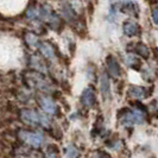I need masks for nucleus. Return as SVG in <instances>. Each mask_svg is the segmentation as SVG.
<instances>
[{
  "mask_svg": "<svg viewBox=\"0 0 158 158\" xmlns=\"http://www.w3.org/2000/svg\"><path fill=\"white\" fill-rule=\"evenodd\" d=\"M23 79H25V86L36 88L37 90L43 92V93H51L52 92V85L47 80V77L40 74L37 71H29L25 75H23Z\"/></svg>",
  "mask_w": 158,
  "mask_h": 158,
  "instance_id": "1",
  "label": "nucleus"
},
{
  "mask_svg": "<svg viewBox=\"0 0 158 158\" xmlns=\"http://www.w3.org/2000/svg\"><path fill=\"white\" fill-rule=\"evenodd\" d=\"M40 17L44 23L48 24L51 29H54L58 33L63 30V26H64L63 19L57 16V13H56L55 11L51 7H49L48 5H43L40 8Z\"/></svg>",
  "mask_w": 158,
  "mask_h": 158,
  "instance_id": "2",
  "label": "nucleus"
},
{
  "mask_svg": "<svg viewBox=\"0 0 158 158\" xmlns=\"http://www.w3.org/2000/svg\"><path fill=\"white\" fill-rule=\"evenodd\" d=\"M17 137L25 145H29L35 149H38L43 143V133L37 132V131H29L25 128H19L17 131Z\"/></svg>",
  "mask_w": 158,
  "mask_h": 158,
  "instance_id": "3",
  "label": "nucleus"
},
{
  "mask_svg": "<svg viewBox=\"0 0 158 158\" xmlns=\"http://www.w3.org/2000/svg\"><path fill=\"white\" fill-rule=\"evenodd\" d=\"M19 119L25 125L37 126L40 125V112L31 108H23L19 111Z\"/></svg>",
  "mask_w": 158,
  "mask_h": 158,
  "instance_id": "4",
  "label": "nucleus"
},
{
  "mask_svg": "<svg viewBox=\"0 0 158 158\" xmlns=\"http://www.w3.org/2000/svg\"><path fill=\"white\" fill-rule=\"evenodd\" d=\"M37 101H38L40 107L45 114H56V112H58V106L50 96L40 95V96H37Z\"/></svg>",
  "mask_w": 158,
  "mask_h": 158,
  "instance_id": "5",
  "label": "nucleus"
},
{
  "mask_svg": "<svg viewBox=\"0 0 158 158\" xmlns=\"http://www.w3.org/2000/svg\"><path fill=\"white\" fill-rule=\"evenodd\" d=\"M61 13H62V17L67 23L75 24L79 19L77 13L70 6V2H61Z\"/></svg>",
  "mask_w": 158,
  "mask_h": 158,
  "instance_id": "6",
  "label": "nucleus"
},
{
  "mask_svg": "<svg viewBox=\"0 0 158 158\" xmlns=\"http://www.w3.org/2000/svg\"><path fill=\"white\" fill-rule=\"evenodd\" d=\"M80 101L81 103L85 106V107H94L95 102H96V96H95V89L93 87H87L81 94L80 98Z\"/></svg>",
  "mask_w": 158,
  "mask_h": 158,
  "instance_id": "7",
  "label": "nucleus"
},
{
  "mask_svg": "<svg viewBox=\"0 0 158 158\" xmlns=\"http://www.w3.org/2000/svg\"><path fill=\"white\" fill-rule=\"evenodd\" d=\"M29 64L32 69L40 74H43L45 75L48 73V68H47V63L44 62L43 58H40V56L37 55H31L30 56V60H29Z\"/></svg>",
  "mask_w": 158,
  "mask_h": 158,
  "instance_id": "8",
  "label": "nucleus"
},
{
  "mask_svg": "<svg viewBox=\"0 0 158 158\" xmlns=\"http://www.w3.org/2000/svg\"><path fill=\"white\" fill-rule=\"evenodd\" d=\"M100 90L103 100L111 99V81L106 71H103L100 76Z\"/></svg>",
  "mask_w": 158,
  "mask_h": 158,
  "instance_id": "9",
  "label": "nucleus"
},
{
  "mask_svg": "<svg viewBox=\"0 0 158 158\" xmlns=\"http://www.w3.org/2000/svg\"><path fill=\"white\" fill-rule=\"evenodd\" d=\"M106 65H107V71L113 77H120L121 75V68L119 65L118 61L114 56L108 55L106 57Z\"/></svg>",
  "mask_w": 158,
  "mask_h": 158,
  "instance_id": "10",
  "label": "nucleus"
},
{
  "mask_svg": "<svg viewBox=\"0 0 158 158\" xmlns=\"http://www.w3.org/2000/svg\"><path fill=\"white\" fill-rule=\"evenodd\" d=\"M123 30H124V33L126 35L127 37H135V36H139L142 33L139 24L133 22V20H131V19L124 22V24H123Z\"/></svg>",
  "mask_w": 158,
  "mask_h": 158,
  "instance_id": "11",
  "label": "nucleus"
},
{
  "mask_svg": "<svg viewBox=\"0 0 158 158\" xmlns=\"http://www.w3.org/2000/svg\"><path fill=\"white\" fill-rule=\"evenodd\" d=\"M38 50H40V52L42 54V56H43L45 60H54L56 57L55 48L51 47L47 42H40V47H38Z\"/></svg>",
  "mask_w": 158,
  "mask_h": 158,
  "instance_id": "12",
  "label": "nucleus"
},
{
  "mask_svg": "<svg viewBox=\"0 0 158 158\" xmlns=\"http://www.w3.org/2000/svg\"><path fill=\"white\" fill-rule=\"evenodd\" d=\"M128 95L135 99H144L149 94L146 93V88L139 87V86H131L128 88Z\"/></svg>",
  "mask_w": 158,
  "mask_h": 158,
  "instance_id": "13",
  "label": "nucleus"
},
{
  "mask_svg": "<svg viewBox=\"0 0 158 158\" xmlns=\"http://www.w3.org/2000/svg\"><path fill=\"white\" fill-rule=\"evenodd\" d=\"M24 40L26 42V44L31 48H38L40 44V40H38V35H36L33 32H26L24 35Z\"/></svg>",
  "mask_w": 158,
  "mask_h": 158,
  "instance_id": "14",
  "label": "nucleus"
},
{
  "mask_svg": "<svg viewBox=\"0 0 158 158\" xmlns=\"http://www.w3.org/2000/svg\"><path fill=\"white\" fill-rule=\"evenodd\" d=\"M126 64L135 70H139L142 68V61L133 54H128L126 56Z\"/></svg>",
  "mask_w": 158,
  "mask_h": 158,
  "instance_id": "15",
  "label": "nucleus"
},
{
  "mask_svg": "<svg viewBox=\"0 0 158 158\" xmlns=\"http://www.w3.org/2000/svg\"><path fill=\"white\" fill-rule=\"evenodd\" d=\"M33 5V2L30 4V6L26 8V11H25V18L27 19V20H38L40 17V8L35 7V6H32Z\"/></svg>",
  "mask_w": 158,
  "mask_h": 158,
  "instance_id": "16",
  "label": "nucleus"
},
{
  "mask_svg": "<svg viewBox=\"0 0 158 158\" xmlns=\"http://www.w3.org/2000/svg\"><path fill=\"white\" fill-rule=\"evenodd\" d=\"M135 52L138 56H140V57H143V58H145V60H148V58L150 57V50H149V48L146 47L144 43H140V42L135 44Z\"/></svg>",
  "mask_w": 158,
  "mask_h": 158,
  "instance_id": "17",
  "label": "nucleus"
},
{
  "mask_svg": "<svg viewBox=\"0 0 158 158\" xmlns=\"http://www.w3.org/2000/svg\"><path fill=\"white\" fill-rule=\"evenodd\" d=\"M58 152L60 149L56 144H49L45 149V158H56Z\"/></svg>",
  "mask_w": 158,
  "mask_h": 158,
  "instance_id": "18",
  "label": "nucleus"
},
{
  "mask_svg": "<svg viewBox=\"0 0 158 158\" xmlns=\"http://www.w3.org/2000/svg\"><path fill=\"white\" fill-rule=\"evenodd\" d=\"M65 156L68 158H77L79 157V150L74 146V145H69L67 149H65Z\"/></svg>",
  "mask_w": 158,
  "mask_h": 158,
  "instance_id": "19",
  "label": "nucleus"
},
{
  "mask_svg": "<svg viewBox=\"0 0 158 158\" xmlns=\"http://www.w3.org/2000/svg\"><path fill=\"white\" fill-rule=\"evenodd\" d=\"M50 123H51L50 118L48 117L45 113H42L40 112V125L44 127H49L50 126Z\"/></svg>",
  "mask_w": 158,
  "mask_h": 158,
  "instance_id": "20",
  "label": "nucleus"
},
{
  "mask_svg": "<svg viewBox=\"0 0 158 158\" xmlns=\"http://www.w3.org/2000/svg\"><path fill=\"white\" fill-rule=\"evenodd\" d=\"M51 135H52V137L55 138L56 140H61V139H62V137H63V133L61 132V130H60V128H54Z\"/></svg>",
  "mask_w": 158,
  "mask_h": 158,
  "instance_id": "21",
  "label": "nucleus"
},
{
  "mask_svg": "<svg viewBox=\"0 0 158 158\" xmlns=\"http://www.w3.org/2000/svg\"><path fill=\"white\" fill-rule=\"evenodd\" d=\"M152 20H153V23L156 24V25H158V6H156V7L152 8Z\"/></svg>",
  "mask_w": 158,
  "mask_h": 158,
  "instance_id": "22",
  "label": "nucleus"
},
{
  "mask_svg": "<svg viewBox=\"0 0 158 158\" xmlns=\"http://www.w3.org/2000/svg\"><path fill=\"white\" fill-rule=\"evenodd\" d=\"M98 156H99V158H113L108 153V152H106V151H100L99 153H98Z\"/></svg>",
  "mask_w": 158,
  "mask_h": 158,
  "instance_id": "23",
  "label": "nucleus"
},
{
  "mask_svg": "<svg viewBox=\"0 0 158 158\" xmlns=\"http://www.w3.org/2000/svg\"><path fill=\"white\" fill-rule=\"evenodd\" d=\"M62 88H63L67 93H70V86H69L68 81H62Z\"/></svg>",
  "mask_w": 158,
  "mask_h": 158,
  "instance_id": "24",
  "label": "nucleus"
},
{
  "mask_svg": "<svg viewBox=\"0 0 158 158\" xmlns=\"http://www.w3.org/2000/svg\"><path fill=\"white\" fill-rule=\"evenodd\" d=\"M76 44L75 43H69V50H70V55H74L75 52V49H76Z\"/></svg>",
  "mask_w": 158,
  "mask_h": 158,
  "instance_id": "25",
  "label": "nucleus"
}]
</instances>
